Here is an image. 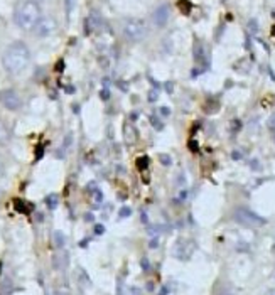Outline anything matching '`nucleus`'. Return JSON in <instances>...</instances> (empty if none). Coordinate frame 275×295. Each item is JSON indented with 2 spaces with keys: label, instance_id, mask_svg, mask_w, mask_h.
Segmentation results:
<instances>
[{
  "label": "nucleus",
  "instance_id": "10",
  "mask_svg": "<svg viewBox=\"0 0 275 295\" xmlns=\"http://www.w3.org/2000/svg\"><path fill=\"white\" fill-rule=\"evenodd\" d=\"M9 137H10L9 128H7V125L0 120V144H5L7 140H9Z\"/></svg>",
  "mask_w": 275,
  "mask_h": 295
},
{
  "label": "nucleus",
  "instance_id": "14",
  "mask_svg": "<svg viewBox=\"0 0 275 295\" xmlns=\"http://www.w3.org/2000/svg\"><path fill=\"white\" fill-rule=\"evenodd\" d=\"M26 203L24 201H15V209H19V211H22V213H29V209H26V206H24Z\"/></svg>",
  "mask_w": 275,
  "mask_h": 295
},
{
  "label": "nucleus",
  "instance_id": "24",
  "mask_svg": "<svg viewBox=\"0 0 275 295\" xmlns=\"http://www.w3.org/2000/svg\"><path fill=\"white\" fill-rule=\"evenodd\" d=\"M264 295H275V290H269V292H265Z\"/></svg>",
  "mask_w": 275,
  "mask_h": 295
},
{
  "label": "nucleus",
  "instance_id": "5",
  "mask_svg": "<svg viewBox=\"0 0 275 295\" xmlns=\"http://www.w3.org/2000/svg\"><path fill=\"white\" fill-rule=\"evenodd\" d=\"M56 31V21L52 17H41V21L36 24L34 32L39 37H47Z\"/></svg>",
  "mask_w": 275,
  "mask_h": 295
},
{
  "label": "nucleus",
  "instance_id": "2",
  "mask_svg": "<svg viewBox=\"0 0 275 295\" xmlns=\"http://www.w3.org/2000/svg\"><path fill=\"white\" fill-rule=\"evenodd\" d=\"M14 21L22 31H34L36 24L41 21V7L34 0H26L15 9Z\"/></svg>",
  "mask_w": 275,
  "mask_h": 295
},
{
  "label": "nucleus",
  "instance_id": "19",
  "mask_svg": "<svg viewBox=\"0 0 275 295\" xmlns=\"http://www.w3.org/2000/svg\"><path fill=\"white\" fill-rule=\"evenodd\" d=\"M160 160L164 162V165H169V164H171V157H167V155H160Z\"/></svg>",
  "mask_w": 275,
  "mask_h": 295
},
{
  "label": "nucleus",
  "instance_id": "7",
  "mask_svg": "<svg viewBox=\"0 0 275 295\" xmlns=\"http://www.w3.org/2000/svg\"><path fill=\"white\" fill-rule=\"evenodd\" d=\"M2 103L5 108H9V110H19L21 108V98H19V95L15 93L14 90H9V91H3L2 95Z\"/></svg>",
  "mask_w": 275,
  "mask_h": 295
},
{
  "label": "nucleus",
  "instance_id": "22",
  "mask_svg": "<svg viewBox=\"0 0 275 295\" xmlns=\"http://www.w3.org/2000/svg\"><path fill=\"white\" fill-rule=\"evenodd\" d=\"M3 172H5V169H3V164H2V160H0V179L3 177Z\"/></svg>",
  "mask_w": 275,
  "mask_h": 295
},
{
  "label": "nucleus",
  "instance_id": "25",
  "mask_svg": "<svg viewBox=\"0 0 275 295\" xmlns=\"http://www.w3.org/2000/svg\"><path fill=\"white\" fill-rule=\"evenodd\" d=\"M220 295H232V294H230V292H221Z\"/></svg>",
  "mask_w": 275,
  "mask_h": 295
},
{
  "label": "nucleus",
  "instance_id": "16",
  "mask_svg": "<svg viewBox=\"0 0 275 295\" xmlns=\"http://www.w3.org/2000/svg\"><path fill=\"white\" fill-rule=\"evenodd\" d=\"M132 211H130V208H122L120 209V218H127V216H130Z\"/></svg>",
  "mask_w": 275,
  "mask_h": 295
},
{
  "label": "nucleus",
  "instance_id": "23",
  "mask_svg": "<svg viewBox=\"0 0 275 295\" xmlns=\"http://www.w3.org/2000/svg\"><path fill=\"white\" fill-rule=\"evenodd\" d=\"M95 229H96V233H98V234H102V233L105 231V228H103V226H96Z\"/></svg>",
  "mask_w": 275,
  "mask_h": 295
},
{
  "label": "nucleus",
  "instance_id": "21",
  "mask_svg": "<svg viewBox=\"0 0 275 295\" xmlns=\"http://www.w3.org/2000/svg\"><path fill=\"white\" fill-rule=\"evenodd\" d=\"M257 29H258V27H257V22H255V21H250V31L257 32Z\"/></svg>",
  "mask_w": 275,
  "mask_h": 295
},
{
  "label": "nucleus",
  "instance_id": "4",
  "mask_svg": "<svg viewBox=\"0 0 275 295\" xmlns=\"http://www.w3.org/2000/svg\"><path fill=\"white\" fill-rule=\"evenodd\" d=\"M235 220H236V223L248 226V228H257V226L265 224L264 218H260L257 213L250 211V209L246 208H238L236 211H235Z\"/></svg>",
  "mask_w": 275,
  "mask_h": 295
},
{
  "label": "nucleus",
  "instance_id": "13",
  "mask_svg": "<svg viewBox=\"0 0 275 295\" xmlns=\"http://www.w3.org/2000/svg\"><path fill=\"white\" fill-rule=\"evenodd\" d=\"M177 5H179V9L183 10V14H189V10H191V3H189L188 0H181Z\"/></svg>",
  "mask_w": 275,
  "mask_h": 295
},
{
  "label": "nucleus",
  "instance_id": "11",
  "mask_svg": "<svg viewBox=\"0 0 275 295\" xmlns=\"http://www.w3.org/2000/svg\"><path fill=\"white\" fill-rule=\"evenodd\" d=\"M46 204H47V208H49V209H56V208H58V204H59L58 194H49V196L46 197Z\"/></svg>",
  "mask_w": 275,
  "mask_h": 295
},
{
  "label": "nucleus",
  "instance_id": "18",
  "mask_svg": "<svg viewBox=\"0 0 275 295\" xmlns=\"http://www.w3.org/2000/svg\"><path fill=\"white\" fill-rule=\"evenodd\" d=\"M100 95H102V100H108V98H110V93H108L107 88H105V90H102V93H100Z\"/></svg>",
  "mask_w": 275,
  "mask_h": 295
},
{
  "label": "nucleus",
  "instance_id": "20",
  "mask_svg": "<svg viewBox=\"0 0 275 295\" xmlns=\"http://www.w3.org/2000/svg\"><path fill=\"white\" fill-rule=\"evenodd\" d=\"M152 125H154V128H159V130L162 128V125H160V122H159V120H156V118H152Z\"/></svg>",
  "mask_w": 275,
  "mask_h": 295
},
{
  "label": "nucleus",
  "instance_id": "6",
  "mask_svg": "<svg viewBox=\"0 0 275 295\" xmlns=\"http://www.w3.org/2000/svg\"><path fill=\"white\" fill-rule=\"evenodd\" d=\"M193 252H194V243H193V241L179 240V241H177V246H176V252H174V255H176L179 260H188V258L193 255Z\"/></svg>",
  "mask_w": 275,
  "mask_h": 295
},
{
  "label": "nucleus",
  "instance_id": "12",
  "mask_svg": "<svg viewBox=\"0 0 275 295\" xmlns=\"http://www.w3.org/2000/svg\"><path fill=\"white\" fill-rule=\"evenodd\" d=\"M54 241H56V246L63 248V246H64V241H66V238H64V234H63L61 231H56V233H54Z\"/></svg>",
  "mask_w": 275,
  "mask_h": 295
},
{
  "label": "nucleus",
  "instance_id": "15",
  "mask_svg": "<svg viewBox=\"0 0 275 295\" xmlns=\"http://www.w3.org/2000/svg\"><path fill=\"white\" fill-rule=\"evenodd\" d=\"M75 2L76 0H66V12H68V15L73 12V7H75Z\"/></svg>",
  "mask_w": 275,
  "mask_h": 295
},
{
  "label": "nucleus",
  "instance_id": "3",
  "mask_svg": "<svg viewBox=\"0 0 275 295\" xmlns=\"http://www.w3.org/2000/svg\"><path fill=\"white\" fill-rule=\"evenodd\" d=\"M123 34L128 41H133V42L142 41L145 34H147V26H145V22L140 21V19H128V21H125L123 24Z\"/></svg>",
  "mask_w": 275,
  "mask_h": 295
},
{
  "label": "nucleus",
  "instance_id": "1",
  "mask_svg": "<svg viewBox=\"0 0 275 295\" xmlns=\"http://www.w3.org/2000/svg\"><path fill=\"white\" fill-rule=\"evenodd\" d=\"M31 61V51L24 42H14L5 49L2 56L3 70L10 74H19L27 68Z\"/></svg>",
  "mask_w": 275,
  "mask_h": 295
},
{
  "label": "nucleus",
  "instance_id": "17",
  "mask_svg": "<svg viewBox=\"0 0 275 295\" xmlns=\"http://www.w3.org/2000/svg\"><path fill=\"white\" fill-rule=\"evenodd\" d=\"M147 162H149L147 157H142V159H139V169H145V167H147Z\"/></svg>",
  "mask_w": 275,
  "mask_h": 295
},
{
  "label": "nucleus",
  "instance_id": "9",
  "mask_svg": "<svg viewBox=\"0 0 275 295\" xmlns=\"http://www.w3.org/2000/svg\"><path fill=\"white\" fill-rule=\"evenodd\" d=\"M194 56H196L197 63L206 64V52H204V46L201 42H196V47H194Z\"/></svg>",
  "mask_w": 275,
  "mask_h": 295
},
{
  "label": "nucleus",
  "instance_id": "8",
  "mask_svg": "<svg viewBox=\"0 0 275 295\" xmlns=\"http://www.w3.org/2000/svg\"><path fill=\"white\" fill-rule=\"evenodd\" d=\"M154 22H156L157 27H164L169 21V7L167 5H159L154 12Z\"/></svg>",
  "mask_w": 275,
  "mask_h": 295
}]
</instances>
